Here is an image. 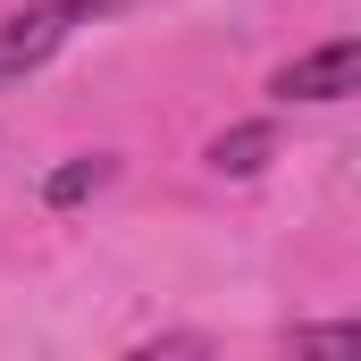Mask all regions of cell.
Returning a JSON list of instances; mask_svg holds the SVG:
<instances>
[{
	"mask_svg": "<svg viewBox=\"0 0 361 361\" xmlns=\"http://www.w3.org/2000/svg\"><path fill=\"white\" fill-rule=\"evenodd\" d=\"M118 0H34V8H17V17H0V85L8 76H25V68H42L85 17H109Z\"/></svg>",
	"mask_w": 361,
	"mask_h": 361,
	"instance_id": "cell-1",
	"label": "cell"
},
{
	"mask_svg": "<svg viewBox=\"0 0 361 361\" xmlns=\"http://www.w3.org/2000/svg\"><path fill=\"white\" fill-rule=\"evenodd\" d=\"M109 177H118V160H109V152H85V160H68V169L42 177V202H51V210H76V202H92Z\"/></svg>",
	"mask_w": 361,
	"mask_h": 361,
	"instance_id": "cell-3",
	"label": "cell"
},
{
	"mask_svg": "<svg viewBox=\"0 0 361 361\" xmlns=\"http://www.w3.org/2000/svg\"><path fill=\"white\" fill-rule=\"evenodd\" d=\"M269 152H277V135H269V126H227V135L210 143V169H219V177H252Z\"/></svg>",
	"mask_w": 361,
	"mask_h": 361,
	"instance_id": "cell-4",
	"label": "cell"
},
{
	"mask_svg": "<svg viewBox=\"0 0 361 361\" xmlns=\"http://www.w3.org/2000/svg\"><path fill=\"white\" fill-rule=\"evenodd\" d=\"M302 353H361V328H302Z\"/></svg>",
	"mask_w": 361,
	"mask_h": 361,
	"instance_id": "cell-5",
	"label": "cell"
},
{
	"mask_svg": "<svg viewBox=\"0 0 361 361\" xmlns=\"http://www.w3.org/2000/svg\"><path fill=\"white\" fill-rule=\"evenodd\" d=\"M269 92H277V101H345V92H361V42L336 34V42L286 59V68L269 76Z\"/></svg>",
	"mask_w": 361,
	"mask_h": 361,
	"instance_id": "cell-2",
	"label": "cell"
}]
</instances>
